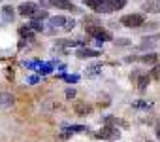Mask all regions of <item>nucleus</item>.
I'll return each mask as SVG.
<instances>
[{"label": "nucleus", "mask_w": 160, "mask_h": 142, "mask_svg": "<svg viewBox=\"0 0 160 142\" xmlns=\"http://www.w3.org/2000/svg\"><path fill=\"white\" fill-rule=\"evenodd\" d=\"M49 27L62 29V30H72L75 27V21L73 19H68V17H62V15H57V17H51L49 19Z\"/></svg>", "instance_id": "1"}, {"label": "nucleus", "mask_w": 160, "mask_h": 142, "mask_svg": "<svg viewBox=\"0 0 160 142\" xmlns=\"http://www.w3.org/2000/svg\"><path fill=\"white\" fill-rule=\"evenodd\" d=\"M83 4H87L89 8H92L94 12H100V14H111L113 8L108 0H83Z\"/></svg>", "instance_id": "2"}, {"label": "nucleus", "mask_w": 160, "mask_h": 142, "mask_svg": "<svg viewBox=\"0 0 160 142\" xmlns=\"http://www.w3.org/2000/svg\"><path fill=\"white\" fill-rule=\"evenodd\" d=\"M143 21H145V17L141 14H130V15H124L121 19V23L124 27H128V29H138V27L143 25Z\"/></svg>", "instance_id": "3"}, {"label": "nucleus", "mask_w": 160, "mask_h": 142, "mask_svg": "<svg viewBox=\"0 0 160 142\" xmlns=\"http://www.w3.org/2000/svg\"><path fill=\"white\" fill-rule=\"evenodd\" d=\"M119 136H121L119 129L111 127V125H106V127H102V131L96 133V138H102V140H117Z\"/></svg>", "instance_id": "4"}, {"label": "nucleus", "mask_w": 160, "mask_h": 142, "mask_svg": "<svg viewBox=\"0 0 160 142\" xmlns=\"http://www.w3.org/2000/svg\"><path fill=\"white\" fill-rule=\"evenodd\" d=\"M85 25H87V32H89L91 36H94L100 44H102V40H111V36H109L100 25H89V23H85Z\"/></svg>", "instance_id": "5"}, {"label": "nucleus", "mask_w": 160, "mask_h": 142, "mask_svg": "<svg viewBox=\"0 0 160 142\" xmlns=\"http://www.w3.org/2000/svg\"><path fill=\"white\" fill-rule=\"evenodd\" d=\"M17 12H19L21 15H25V17H27V15H28V17H32V15L38 12V6H36V4H32V2H25V4H21V6H19V10H17Z\"/></svg>", "instance_id": "6"}, {"label": "nucleus", "mask_w": 160, "mask_h": 142, "mask_svg": "<svg viewBox=\"0 0 160 142\" xmlns=\"http://www.w3.org/2000/svg\"><path fill=\"white\" fill-rule=\"evenodd\" d=\"M47 4H53L60 10H70V12H77V8L70 2V0H47Z\"/></svg>", "instance_id": "7"}, {"label": "nucleus", "mask_w": 160, "mask_h": 142, "mask_svg": "<svg viewBox=\"0 0 160 142\" xmlns=\"http://www.w3.org/2000/svg\"><path fill=\"white\" fill-rule=\"evenodd\" d=\"M75 55H77L79 59H91V57H98L100 51H96V49H89V47H81V49H77Z\"/></svg>", "instance_id": "8"}, {"label": "nucleus", "mask_w": 160, "mask_h": 142, "mask_svg": "<svg viewBox=\"0 0 160 142\" xmlns=\"http://www.w3.org/2000/svg\"><path fill=\"white\" fill-rule=\"evenodd\" d=\"M143 12H151V14L160 12V0H149V2H145L143 4Z\"/></svg>", "instance_id": "9"}, {"label": "nucleus", "mask_w": 160, "mask_h": 142, "mask_svg": "<svg viewBox=\"0 0 160 142\" xmlns=\"http://www.w3.org/2000/svg\"><path fill=\"white\" fill-rule=\"evenodd\" d=\"M13 102H15L13 95H10V93H0V106H2V108H8Z\"/></svg>", "instance_id": "10"}, {"label": "nucleus", "mask_w": 160, "mask_h": 142, "mask_svg": "<svg viewBox=\"0 0 160 142\" xmlns=\"http://www.w3.org/2000/svg\"><path fill=\"white\" fill-rule=\"evenodd\" d=\"M13 12H15V10H13L12 6H4V8H2V15H4V19H6V21H12V19H13Z\"/></svg>", "instance_id": "11"}, {"label": "nucleus", "mask_w": 160, "mask_h": 142, "mask_svg": "<svg viewBox=\"0 0 160 142\" xmlns=\"http://www.w3.org/2000/svg\"><path fill=\"white\" fill-rule=\"evenodd\" d=\"M19 34H21L23 38H28V40H34V34H32V30H30V29H28L27 25L19 29Z\"/></svg>", "instance_id": "12"}, {"label": "nucleus", "mask_w": 160, "mask_h": 142, "mask_svg": "<svg viewBox=\"0 0 160 142\" xmlns=\"http://www.w3.org/2000/svg\"><path fill=\"white\" fill-rule=\"evenodd\" d=\"M75 112L77 114H89L91 112V106H87V104H77L75 106Z\"/></svg>", "instance_id": "13"}, {"label": "nucleus", "mask_w": 160, "mask_h": 142, "mask_svg": "<svg viewBox=\"0 0 160 142\" xmlns=\"http://www.w3.org/2000/svg\"><path fill=\"white\" fill-rule=\"evenodd\" d=\"M32 17H34L36 21H38V19H47V17H49V14H47L45 10H38V12H36V14H34Z\"/></svg>", "instance_id": "14"}, {"label": "nucleus", "mask_w": 160, "mask_h": 142, "mask_svg": "<svg viewBox=\"0 0 160 142\" xmlns=\"http://www.w3.org/2000/svg\"><path fill=\"white\" fill-rule=\"evenodd\" d=\"M141 61H143V63H156V55H154V53H149V55L141 57Z\"/></svg>", "instance_id": "15"}, {"label": "nucleus", "mask_w": 160, "mask_h": 142, "mask_svg": "<svg viewBox=\"0 0 160 142\" xmlns=\"http://www.w3.org/2000/svg\"><path fill=\"white\" fill-rule=\"evenodd\" d=\"M147 84H149V78H147V76H141V78H139V82H138V87H139V89H145V87H147Z\"/></svg>", "instance_id": "16"}, {"label": "nucleus", "mask_w": 160, "mask_h": 142, "mask_svg": "<svg viewBox=\"0 0 160 142\" xmlns=\"http://www.w3.org/2000/svg\"><path fill=\"white\" fill-rule=\"evenodd\" d=\"M30 29H32V30H43V25H42V23H38V21L34 19V21L30 23Z\"/></svg>", "instance_id": "17"}, {"label": "nucleus", "mask_w": 160, "mask_h": 142, "mask_svg": "<svg viewBox=\"0 0 160 142\" xmlns=\"http://www.w3.org/2000/svg\"><path fill=\"white\" fill-rule=\"evenodd\" d=\"M51 68H53L51 64H40V70H42L40 74H49V72H51Z\"/></svg>", "instance_id": "18"}, {"label": "nucleus", "mask_w": 160, "mask_h": 142, "mask_svg": "<svg viewBox=\"0 0 160 142\" xmlns=\"http://www.w3.org/2000/svg\"><path fill=\"white\" fill-rule=\"evenodd\" d=\"M64 80H66V82H77L79 76H64Z\"/></svg>", "instance_id": "19"}, {"label": "nucleus", "mask_w": 160, "mask_h": 142, "mask_svg": "<svg viewBox=\"0 0 160 142\" xmlns=\"http://www.w3.org/2000/svg\"><path fill=\"white\" fill-rule=\"evenodd\" d=\"M66 97H68V99L75 97V89H66Z\"/></svg>", "instance_id": "20"}, {"label": "nucleus", "mask_w": 160, "mask_h": 142, "mask_svg": "<svg viewBox=\"0 0 160 142\" xmlns=\"http://www.w3.org/2000/svg\"><path fill=\"white\" fill-rule=\"evenodd\" d=\"M156 136H158V140H160V131H158V133H156Z\"/></svg>", "instance_id": "21"}, {"label": "nucleus", "mask_w": 160, "mask_h": 142, "mask_svg": "<svg viewBox=\"0 0 160 142\" xmlns=\"http://www.w3.org/2000/svg\"><path fill=\"white\" fill-rule=\"evenodd\" d=\"M147 142H152V140H147Z\"/></svg>", "instance_id": "22"}]
</instances>
